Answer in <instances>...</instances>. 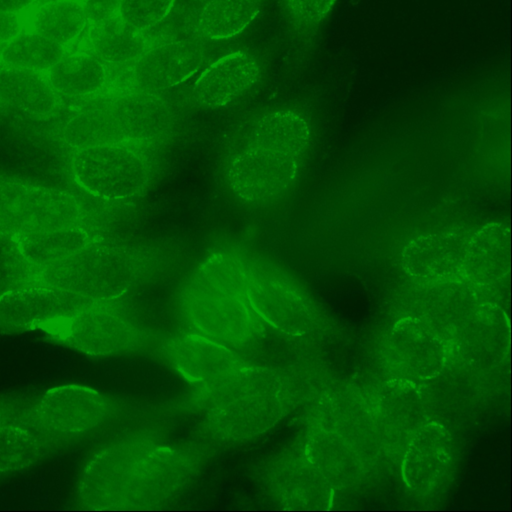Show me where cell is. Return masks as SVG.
<instances>
[{
  "instance_id": "cell-1",
  "label": "cell",
  "mask_w": 512,
  "mask_h": 512,
  "mask_svg": "<svg viewBox=\"0 0 512 512\" xmlns=\"http://www.w3.org/2000/svg\"><path fill=\"white\" fill-rule=\"evenodd\" d=\"M195 472L196 461L186 451L149 437H132L91 458L77 495L87 509H152L177 495Z\"/></svg>"
},
{
  "instance_id": "cell-2",
  "label": "cell",
  "mask_w": 512,
  "mask_h": 512,
  "mask_svg": "<svg viewBox=\"0 0 512 512\" xmlns=\"http://www.w3.org/2000/svg\"><path fill=\"white\" fill-rule=\"evenodd\" d=\"M172 114L155 94L97 93L69 113L62 135L74 151L104 144L151 147L171 131Z\"/></svg>"
},
{
  "instance_id": "cell-3",
  "label": "cell",
  "mask_w": 512,
  "mask_h": 512,
  "mask_svg": "<svg viewBox=\"0 0 512 512\" xmlns=\"http://www.w3.org/2000/svg\"><path fill=\"white\" fill-rule=\"evenodd\" d=\"M211 433L227 442L252 440L284 416L289 391L275 369L246 364L198 395Z\"/></svg>"
},
{
  "instance_id": "cell-4",
  "label": "cell",
  "mask_w": 512,
  "mask_h": 512,
  "mask_svg": "<svg viewBox=\"0 0 512 512\" xmlns=\"http://www.w3.org/2000/svg\"><path fill=\"white\" fill-rule=\"evenodd\" d=\"M149 261L140 248L91 240L65 258L38 269L32 285L65 290L91 304L127 294L145 274Z\"/></svg>"
},
{
  "instance_id": "cell-5",
  "label": "cell",
  "mask_w": 512,
  "mask_h": 512,
  "mask_svg": "<svg viewBox=\"0 0 512 512\" xmlns=\"http://www.w3.org/2000/svg\"><path fill=\"white\" fill-rule=\"evenodd\" d=\"M184 322L195 333L229 347H244L264 335L266 324L249 304L244 280L193 284L181 302Z\"/></svg>"
},
{
  "instance_id": "cell-6",
  "label": "cell",
  "mask_w": 512,
  "mask_h": 512,
  "mask_svg": "<svg viewBox=\"0 0 512 512\" xmlns=\"http://www.w3.org/2000/svg\"><path fill=\"white\" fill-rule=\"evenodd\" d=\"M39 327L46 328L70 347L93 356L137 351L150 337L126 294L91 303Z\"/></svg>"
},
{
  "instance_id": "cell-7",
  "label": "cell",
  "mask_w": 512,
  "mask_h": 512,
  "mask_svg": "<svg viewBox=\"0 0 512 512\" xmlns=\"http://www.w3.org/2000/svg\"><path fill=\"white\" fill-rule=\"evenodd\" d=\"M148 147L104 144L75 150L70 170L86 192L108 201H125L140 196L152 178Z\"/></svg>"
},
{
  "instance_id": "cell-8",
  "label": "cell",
  "mask_w": 512,
  "mask_h": 512,
  "mask_svg": "<svg viewBox=\"0 0 512 512\" xmlns=\"http://www.w3.org/2000/svg\"><path fill=\"white\" fill-rule=\"evenodd\" d=\"M81 218L78 201L64 190L0 178V236L76 226Z\"/></svg>"
},
{
  "instance_id": "cell-9",
  "label": "cell",
  "mask_w": 512,
  "mask_h": 512,
  "mask_svg": "<svg viewBox=\"0 0 512 512\" xmlns=\"http://www.w3.org/2000/svg\"><path fill=\"white\" fill-rule=\"evenodd\" d=\"M159 352L198 395L248 364L231 347L198 333L175 335L160 345Z\"/></svg>"
},
{
  "instance_id": "cell-10",
  "label": "cell",
  "mask_w": 512,
  "mask_h": 512,
  "mask_svg": "<svg viewBox=\"0 0 512 512\" xmlns=\"http://www.w3.org/2000/svg\"><path fill=\"white\" fill-rule=\"evenodd\" d=\"M473 231L422 234L407 243L401 255L404 272L423 283L466 281Z\"/></svg>"
},
{
  "instance_id": "cell-11",
  "label": "cell",
  "mask_w": 512,
  "mask_h": 512,
  "mask_svg": "<svg viewBox=\"0 0 512 512\" xmlns=\"http://www.w3.org/2000/svg\"><path fill=\"white\" fill-rule=\"evenodd\" d=\"M301 158L248 146L228 163L226 179L242 201L262 203L285 192L294 182Z\"/></svg>"
},
{
  "instance_id": "cell-12",
  "label": "cell",
  "mask_w": 512,
  "mask_h": 512,
  "mask_svg": "<svg viewBox=\"0 0 512 512\" xmlns=\"http://www.w3.org/2000/svg\"><path fill=\"white\" fill-rule=\"evenodd\" d=\"M35 409L49 431L68 440L102 424L113 413L114 404L93 388L68 384L44 392Z\"/></svg>"
},
{
  "instance_id": "cell-13",
  "label": "cell",
  "mask_w": 512,
  "mask_h": 512,
  "mask_svg": "<svg viewBox=\"0 0 512 512\" xmlns=\"http://www.w3.org/2000/svg\"><path fill=\"white\" fill-rule=\"evenodd\" d=\"M245 286L250 306L265 324L289 335H301L309 330V307L285 279L260 271L249 275Z\"/></svg>"
},
{
  "instance_id": "cell-14",
  "label": "cell",
  "mask_w": 512,
  "mask_h": 512,
  "mask_svg": "<svg viewBox=\"0 0 512 512\" xmlns=\"http://www.w3.org/2000/svg\"><path fill=\"white\" fill-rule=\"evenodd\" d=\"M61 441L40 420L35 404H5L0 423V473L25 469Z\"/></svg>"
},
{
  "instance_id": "cell-15",
  "label": "cell",
  "mask_w": 512,
  "mask_h": 512,
  "mask_svg": "<svg viewBox=\"0 0 512 512\" xmlns=\"http://www.w3.org/2000/svg\"><path fill=\"white\" fill-rule=\"evenodd\" d=\"M201 50L185 40L148 47L131 69L132 91L155 94L191 77L201 66Z\"/></svg>"
},
{
  "instance_id": "cell-16",
  "label": "cell",
  "mask_w": 512,
  "mask_h": 512,
  "mask_svg": "<svg viewBox=\"0 0 512 512\" xmlns=\"http://www.w3.org/2000/svg\"><path fill=\"white\" fill-rule=\"evenodd\" d=\"M452 458L449 432L439 423L421 427L407 447L402 462V476L413 492L426 494L444 480Z\"/></svg>"
},
{
  "instance_id": "cell-17",
  "label": "cell",
  "mask_w": 512,
  "mask_h": 512,
  "mask_svg": "<svg viewBox=\"0 0 512 512\" xmlns=\"http://www.w3.org/2000/svg\"><path fill=\"white\" fill-rule=\"evenodd\" d=\"M86 305L84 300L65 290L31 285L0 294V325L39 327L66 316Z\"/></svg>"
},
{
  "instance_id": "cell-18",
  "label": "cell",
  "mask_w": 512,
  "mask_h": 512,
  "mask_svg": "<svg viewBox=\"0 0 512 512\" xmlns=\"http://www.w3.org/2000/svg\"><path fill=\"white\" fill-rule=\"evenodd\" d=\"M259 75L258 62L251 54L245 51L226 54L199 75L192 98L203 108L222 107L247 91Z\"/></svg>"
},
{
  "instance_id": "cell-19",
  "label": "cell",
  "mask_w": 512,
  "mask_h": 512,
  "mask_svg": "<svg viewBox=\"0 0 512 512\" xmlns=\"http://www.w3.org/2000/svg\"><path fill=\"white\" fill-rule=\"evenodd\" d=\"M391 349L399 369L410 377H431L444 361L441 339L417 319L406 318L395 325Z\"/></svg>"
},
{
  "instance_id": "cell-20",
  "label": "cell",
  "mask_w": 512,
  "mask_h": 512,
  "mask_svg": "<svg viewBox=\"0 0 512 512\" xmlns=\"http://www.w3.org/2000/svg\"><path fill=\"white\" fill-rule=\"evenodd\" d=\"M510 268V229L489 223L473 231L466 281L491 284L504 279Z\"/></svg>"
},
{
  "instance_id": "cell-21",
  "label": "cell",
  "mask_w": 512,
  "mask_h": 512,
  "mask_svg": "<svg viewBox=\"0 0 512 512\" xmlns=\"http://www.w3.org/2000/svg\"><path fill=\"white\" fill-rule=\"evenodd\" d=\"M310 137V125L301 114L277 110L262 115L254 122L247 145L302 159Z\"/></svg>"
},
{
  "instance_id": "cell-22",
  "label": "cell",
  "mask_w": 512,
  "mask_h": 512,
  "mask_svg": "<svg viewBox=\"0 0 512 512\" xmlns=\"http://www.w3.org/2000/svg\"><path fill=\"white\" fill-rule=\"evenodd\" d=\"M0 99L32 117H47L58 105V94L39 72L0 68Z\"/></svg>"
},
{
  "instance_id": "cell-23",
  "label": "cell",
  "mask_w": 512,
  "mask_h": 512,
  "mask_svg": "<svg viewBox=\"0 0 512 512\" xmlns=\"http://www.w3.org/2000/svg\"><path fill=\"white\" fill-rule=\"evenodd\" d=\"M47 71L54 91L68 97L95 95L108 81V68L93 52L64 53Z\"/></svg>"
},
{
  "instance_id": "cell-24",
  "label": "cell",
  "mask_w": 512,
  "mask_h": 512,
  "mask_svg": "<svg viewBox=\"0 0 512 512\" xmlns=\"http://www.w3.org/2000/svg\"><path fill=\"white\" fill-rule=\"evenodd\" d=\"M93 53L114 69H132L149 47L141 31L124 24L118 17L93 25L91 32Z\"/></svg>"
},
{
  "instance_id": "cell-25",
  "label": "cell",
  "mask_w": 512,
  "mask_h": 512,
  "mask_svg": "<svg viewBox=\"0 0 512 512\" xmlns=\"http://www.w3.org/2000/svg\"><path fill=\"white\" fill-rule=\"evenodd\" d=\"M13 239L24 260L37 269L65 258L93 240L79 225L19 235Z\"/></svg>"
},
{
  "instance_id": "cell-26",
  "label": "cell",
  "mask_w": 512,
  "mask_h": 512,
  "mask_svg": "<svg viewBox=\"0 0 512 512\" xmlns=\"http://www.w3.org/2000/svg\"><path fill=\"white\" fill-rule=\"evenodd\" d=\"M261 0H205L200 28L210 39L223 40L240 34L256 17Z\"/></svg>"
},
{
  "instance_id": "cell-27",
  "label": "cell",
  "mask_w": 512,
  "mask_h": 512,
  "mask_svg": "<svg viewBox=\"0 0 512 512\" xmlns=\"http://www.w3.org/2000/svg\"><path fill=\"white\" fill-rule=\"evenodd\" d=\"M88 23L83 5L75 0L48 1L33 18L36 33L62 46L76 40Z\"/></svg>"
},
{
  "instance_id": "cell-28",
  "label": "cell",
  "mask_w": 512,
  "mask_h": 512,
  "mask_svg": "<svg viewBox=\"0 0 512 512\" xmlns=\"http://www.w3.org/2000/svg\"><path fill=\"white\" fill-rule=\"evenodd\" d=\"M62 45L34 32L16 35L0 52L5 66L34 72L47 71L63 55Z\"/></svg>"
},
{
  "instance_id": "cell-29",
  "label": "cell",
  "mask_w": 512,
  "mask_h": 512,
  "mask_svg": "<svg viewBox=\"0 0 512 512\" xmlns=\"http://www.w3.org/2000/svg\"><path fill=\"white\" fill-rule=\"evenodd\" d=\"M175 0H121L117 17L138 31H145L162 22L172 11Z\"/></svg>"
},
{
  "instance_id": "cell-30",
  "label": "cell",
  "mask_w": 512,
  "mask_h": 512,
  "mask_svg": "<svg viewBox=\"0 0 512 512\" xmlns=\"http://www.w3.org/2000/svg\"><path fill=\"white\" fill-rule=\"evenodd\" d=\"M291 14L305 23L321 21L332 9L335 0H286Z\"/></svg>"
},
{
  "instance_id": "cell-31",
  "label": "cell",
  "mask_w": 512,
  "mask_h": 512,
  "mask_svg": "<svg viewBox=\"0 0 512 512\" xmlns=\"http://www.w3.org/2000/svg\"><path fill=\"white\" fill-rule=\"evenodd\" d=\"M121 0H84L83 8L92 25H97L117 17Z\"/></svg>"
},
{
  "instance_id": "cell-32",
  "label": "cell",
  "mask_w": 512,
  "mask_h": 512,
  "mask_svg": "<svg viewBox=\"0 0 512 512\" xmlns=\"http://www.w3.org/2000/svg\"><path fill=\"white\" fill-rule=\"evenodd\" d=\"M21 22L16 14L0 12V49L20 33Z\"/></svg>"
},
{
  "instance_id": "cell-33",
  "label": "cell",
  "mask_w": 512,
  "mask_h": 512,
  "mask_svg": "<svg viewBox=\"0 0 512 512\" xmlns=\"http://www.w3.org/2000/svg\"><path fill=\"white\" fill-rule=\"evenodd\" d=\"M37 0H0V12L1 13H13L16 14Z\"/></svg>"
},
{
  "instance_id": "cell-34",
  "label": "cell",
  "mask_w": 512,
  "mask_h": 512,
  "mask_svg": "<svg viewBox=\"0 0 512 512\" xmlns=\"http://www.w3.org/2000/svg\"><path fill=\"white\" fill-rule=\"evenodd\" d=\"M5 415V403L0 402V423L2 422Z\"/></svg>"
}]
</instances>
